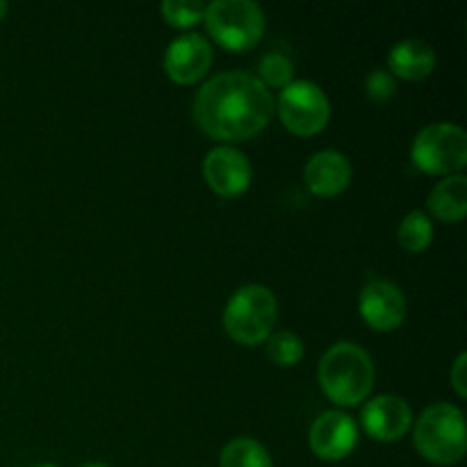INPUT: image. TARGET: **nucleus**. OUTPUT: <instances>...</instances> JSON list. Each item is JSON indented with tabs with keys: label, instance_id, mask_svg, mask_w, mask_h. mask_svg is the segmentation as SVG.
Returning a JSON list of instances; mask_svg holds the SVG:
<instances>
[{
	"label": "nucleus",
	"instance_id": "1",
	"mask_svg": "<svg viewBox=\"0 0 467 467\" xmlns=\"http://www.w3.org/2000/svg\"><path fill=\"white\" fill-rule=\"evenodd\" d=\"M274 96L249 71L210 78L194 99L196 123L214 140L240 141L258 135L274 114Z\"/></svg>",
	"mask_w": 467,
	"mask_h": 467
},
{
	"label": "nucleus",
	"instance_id": "2",
	"mask_svg": "<svg viewBox=\"0 0 467 467\" xmlns=\"http://www.w3.org/2000/svg\"><path fill=\"white\" fill-rule=\"evenodd\" d=\"M374 360L356 342H336L324 351L317 368V381L324 395L337 406H356L374 388Z\"/></svg>",
	"mask_w": 467,
	"mask_h": 467
},
{
	"label": "nucleus",
	"instance_id": "3",
	"mask_svg": "<svg viewBox=\"0 0 467 467\" xmlns=\"http://www.w3.org/2000/svg\"><path fill=\"white\" fill-rule=\"evenodd\" d=\"M415 450L424 461L436 465H454L465 456L467 429L459 406L438 401L427 406L413 429Z\"/></svg>",
	"mask_w": 467,
	"mask_h": 467
},
{
	"label": "nucleus",
	"instance_id": "4",
	"mask_svg": "<svg viewBox=\"0 0 467 467\" xmlns=\"http://www.w3.org/2000/svg\"><path fill=\"white\" fill-rule=\"evenodd\" d=\"M278 317V301L267 285L249 283L233 292L223 308V328L235 342L260 345L272 336Z\"/></svg>",
	"mask_w": 467,
	"mask_h": 467
},
{
	"label": "nucleus",
	"instance_id": "5",
	"mask_svg": "<svg viewBox=\"0 0 467 467\" xmlns=\"http://www.w3.org/2000/svg\"><path fill=\"white\" fill-rule=\"evenodd\" d=\"M415 167L433 176H454L467 164V135L459 123L438 121L420 128L410 146Z\"/></svg>",
	"mask_w": 467,
	"mask_h": 467
},
{
	"label": "nucleus",
	"instance_id": "6",
	"mask_svg": "<svg viewBox=\"0 0 467 467\" xmlns=\"http://www.w3.org/2000/svg\"><path fill=\"white\" fill-rule=\"evenodd\" d=\"M203 21L213 39L228 50H249L265 32L263 7L254 0H214L205 5Z\"/></svg>",
	"mask_w": 467,
	"mask_h": 467
},
{
	"label": "nucleus",
	"instance_id": "7",
	"mask_svg": "<svg viewBox=\"0 0 467 467\" xmlns=\"http://www.w3.org/2000/svg\"><path fill=\"white\" fill-rule=\"evenodd\" d=\"M274 105L283 126L301 137L324 130L331 117V100L327 91L313 80H292L290 85L283 87Z\"/></svg>",
	"mask_w": 467,
	"mask_h": 467
},
{
	"label": "nucleus",
	"instance_id": "8",
	"mask_svg": "<svg viewBox=\"0 0 467 467\" xmlns=\"http://www.w3.org/2000/svg\"><path fill=\"white\" fill-rule=\"evenodd\" d=\"M358 310L374 331H395L406 319L409 304L400 285L386 278H374L360 290Z\"/></svg>",
	"mask_w": 467,
	"mask_h": 467
},
{
	"label": "nucleus",
	"instance_id": "9",
	"mask_svg": "<svg viewBox=\"0 0 467 467\" xmlns=\"http://www.w3.org/2000/svg\"><path fill=\"white\" fill-rule=\"evenodd\" d=\"M358 445V427L342 410H324L310 427V450L322 461H342Z\"/></svg>",
	"mask_w": 467,
	"mask_h": 467
},
{
	"label": "nucleus",
	"instance_id": "10",
	"mask_svg": "<svg viewBox=\"0 0 467 467\" xmlns=\"http://www.w3.org/2000/svg\"><path fill=\"white\" fill-rule=\"evenodd\" d=\"M360 424L374 441L395 442L413 427V410L400 395H379L363 406Z\"/></svg>",
	"mask_w": 467,
	"mask_h": 467
},
{
	"label": "nucleus",
	"instance_id": "11",
	"mask_svg": "<svg viewBox=\"0 0 467 467\" xmlns=\"http://www.w3.org/2000/svg\"><path fill=\"white\" fill-rule=\"evenodd\" d=\"M213 67V46L196 32L176 36L164 50V71L181 85L201 80Z\"/></svg>",
	"mask_w": 467,
	"mask_h": 467
},
{
	"label": "nucleus",
	"instance_id": "12",
	"mask_svg": "<svg viewBox=\"0 0 467 467\" xmlns=\"http://www.w3.org/2000/svg\"><path fill=\"white\" fill-rule=\"evenodd\" d=\"M203 176L210 190L222 196H237L246 192L254 178L249 158L233 146H217L203 160Z\"/></svg>",
	"mask_w": 467,
	"mask_h": 467
},
{
	"label": "nucleus",
	"instance_id": "13",
	"mask_svg": "<svg viewBox=\"0 0 467 467\" xmlns=\"http://www.w3.org/2000/svg\"><path fill=\"white\" fill-rule=\"evenodd\" d=\"M351 176H354V169H351L349 158L333 149L317 150L304 169L306 185L317 196H337L349 187Z\"/></svg>",
	"mask_w": 467,
	"mask_h": 467
},
{
	"label": "nucleus",
	"instance_id": "14",
	"mask_svg": "<svg viewBox=\"0 0 467 467\" xmlns=\"http://www.w3.org/2000/svg\"><path fill=\"white\" fill-rule=\"evenodd\" d=\"M436 68V50L420 36L397 41L388 55V71L404 80H422Z\"/></svg>",
	"mask_w": 467,
	"mask_h": 467
},
{
	"label": "nucleus",
	"instance_id": "15",
	"mask_svg": "<svg viewBox=\"0 0 467 467\" xmlns=\"http://www.w3.org/2000/svg\"><path fill=\"white\" fill-rule=\"evenodd\" d=\"M427 205L441 222H461L467 213V178L461 173L442 178L429 192Z\"/></svg>",
	"mask_w": 467,
	"mask_h": 467
},
{
	"label": "nucleus",
	"instance_id": "16",
	"mask_svg": "<svg viewBox=\"0 0 467 467\" xmlns=\"http://www.w3.org/2000/svg\"><path fill=\"white\" fill-rule=\"evenodd\" d=\"M219 467H274V463L263 442L242 436L223 447Z\"/></svg>",
	"mask_w": 467,
	"mask_h": 467
},
{
	"label": "nucleus",
	"instance_id": "17",
	"mask_svg": "<svg viewBox=\"0 0 467 467\" xmlns=\"http://www.w3.org/2000/svg\"><path fill=\"white\" fill-rule=\"evenodd\" d=\"M397 240L406 251H424L433 240V222L424 210H410L397 228Z\"/></svg>",
	"mask_w": 467,
	"mask_h": 467
},
{
	"label": "nucleus",
	"instance_id": "18",
	"mask_svg": "<svg viewBox=\"0 0 467 467\" xmlns=\"http://www.w3.org/2000/svg\"><path fill=\"white\" fill-rule=\"evenodd\" d=\"M267 356L278 368H295L304 358V340L295 331H276L267 337Z\"/></svg>",
	"mask_w": 467,
	"mask_h": 467
},
{
	"label": "nucleus",
	"instance_id": "19",
	"mask_svg": "<svg viewBox=\"0 0 467 467\" xmlns=\"http://www.w3.org/2000/svg\"><path fill=\"white\" fill-rule=\"evenodd\" d=\"M260 82L265 87H285L295 80V64L283 53H267L258 62Z\"/></svg>",
	"mask_w": 467,
	"mask_h": 467
},
{
	"label": "nucleus",
	"instance_id": "20",
	"mask_svg": "<svg viewBox=\"0 0 467 467\" xmlns=\"http://www.w3.org/2000/svg\"><path fill=\"white\" fill-rule=\"evenodd\" d=\"M160 9H162V16L167 18L169 26L192 27L203 21L205 3H199V0H164Z\"/></svg>",
	"mask_w": 467,
	"mask_h": 467
},
{
	"label": "nucleus",
	"instance_id": "21",
	"mask_svg": "<svg viewBox=\"0 0 467 467\" xmlns=\"http://www.w3.org/2000/svg\"><path fill=\"white\" fill-rule=\"evenodd\" d=\"M365 94L377 103H386L397 94V80L388 68H374L365 78Z\"/></svg>",
	"mask_w": 467,
	"mask_h": 467
},
{
	"label": "nucleus",
	"instance_id": "22",
	"mask_svg": "<svg viewBox=\"0 0 467 467\" xmlns=\"http://www.w3.org/2000/svg\"><path fill=\"white\" fill-rule=\"evenodd\" d=\"M450 381L459 397H467V354H459L450 372Z\"/></svg>",
	"mask_w": 467,
	"mask_h": 467
},
{
	"label": "nucleus",
	"instance_id": "23",
	"mask_svg": "<svg viewBox=\"0 0 467 467\" xmlns=\"http://www.w3.org/2000/svg\"><path fill=\"white\" fill-rule=\"evenodd\" d=\"M7 3H5V0H0V18H3L5 16V14H7Z\"/></svg>",
	"mask_w": 467,
	"mask_h": 467
},
{
	"label": "nucleus",
	"instance_id": "24",
	"mask_svg": "<svg viewBox=\"0 0 467 467\" xmlns=\"http://www.w3.org/2000/svg\"><path fill=\"white\" fill-rule=\"evenodd\" d=\"M80 467H109V465H105V463H87V465H80Z\"/></svg>",
	"mask_w": 467,
	"mask_h": 467
},
{
	"label": "nucleus",
	"instance_id": "25",
	"mask_svg": "<svg viewBox=\"0 0 467 467\" xmlns=\"http://www.w3.org/2000/svg\"><path fill=\"white\" fill-rule=\"evenodd\" d=\"M35 467H59V465H55V463H41V465H35Z\"/></svg>",
	"mask_w": 467,
	"mask_h": 467
}]
</instances>
